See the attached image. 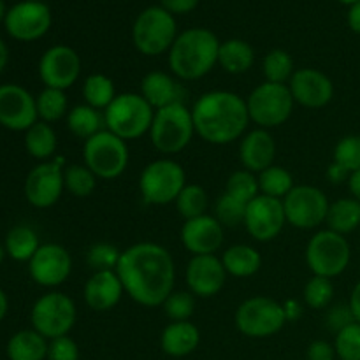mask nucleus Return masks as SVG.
Returning <instances> with one entry per match:
<instances>
[{
	"mask_svg": "<svg viewBox=\"0 0 360 360\" xmlns=\"http://www.w3.org/2000/svg\"><path fill=\"white\" fill-rule=\"evenodd\" d=\"M116 274L122 280L125 294L146 308L162 306L174 292V260L157 243H137L122 252Z\"/></svg>",
	"mask_w": 360,
	"mask_h": 360,
	"instance_id": "1",
	"label": "nucleus"
},
{
	"mask_svg": "<svg viewBox=\"0 0 360 360\" xmlns=\"http://www.w3.org/2000/svg\"><path fill=\"white\" fill-rule=\"evenodd\" d=\"M195 134L210 144H231L248 129L246 101L232 91L214 90L200 95L192 108Z\"/></svg>",
	"mask_w": 360,
	"mask_h": 360,
	"instance_id": "2",
	"label": "nucleus"
},
{
	"mask_svg": "<svg viewBox=\"0 0 360 360\" xmlns=\"http://www.w3.org/2000/svg\"><path fill=\"white\" fill-rule=\"evenodd\" d=\"M220 41L206 28H190L178 35L169 49V67L183 81L206 76L218 63Z\"/></svg>",
	"mask_w": 360,
	"mask_h": 360,
	"instance_id": "3",
	"label": "nucleus"
},
{
	"mask_svg": "<svg viewBox=\"0 0 360 360\" xmlns=\"http://www.w3.org/2000/svg\"><path fill=\"white\" fill-rule=\"evenodd\" d=\"M155 109L139 94L116 95L115 101L105 108L104 125L109 132L123 141L139 139L150 132Z\"/></svg>",
	"mask_w": 360,
	"mask_h": 360,
	"instance_id": "4",
	"label": "nucleus"
},
{
	"mask_svg": "<svg viewBox=\"0 0 360 360\" xmlns=\"http://www.w3.org/2000/svg\"><path fill=\"white\" fill-rule=\"evenodd\" d=\"M195 134L192 109L183 102L171 104L155 111L150 137L160 153L174 155L185 150Z\"/></svg>",
	"mask_w": 360,
	"mask_h": 360,
	"instance_id": "5",
	"label": "nucleus"
},
{
	"mask_svg": "<svg viewBox=\"0 0 360 360\" xmlns=\"http://www.w3.org/2000/svg\"><path fill=\"white\" fill-rule=\"evenodd\" d=\"M294 102L288 84L266 81L246 98L250 122L266 130L283 125L294 111Z\"/></svg>",
	"mask_w": 360,
	"mask_h": 360,
	"instance_id": "6",
	"label": "nucleus"
},
{
	"mask_svg": "<svg viewBox=\"0 0 360 360\" xmlns=\"http://www.w3.org/2000/svg\"><path fill=\"white\" fill-rule=\"evenodd\" d=\"M84 165L101 179H116L129 165V146L109 130H101L84 141Z\"/></svg>",
	"mask_w": 360,
	"mask_h": 360,
	"instance_id": "7",
	"label": "nucleus"
},
{
	"mask_svg": "<svg viewBox=\"0 0 360 360\" xmlns=\"http://www.w3.org/2000/svg\"><path fill=\"white\" fill-rule=\"evenodd\" d=\"M350 245L347 238L333 231H320L306 246V264L313 276L336 278L350 264Z\"/></svg>",
	"mask_w": 360,
	"mask_h": 360,
	"instance_id": "8",
	"label": "nucleus"
},
{
	"mask_svg": "<svg viewBox=\"0 0 360 360\" xmlns=\"http://www.w3.org/2000/svg\"><path fill=\"white\" fill-rule=\"evenodd\" d=\"M186 186V176L181 165L169 158H160L144 167L139 178V190L148 204L164 206L176 202Z\"/></svg>",
	"mask_w": 360,
	"mask_h": 360,
	"instance_id": "9",
	"label": "nucleus"
},
{
	"mask_svg": "<svg viewBox=\"0 0 360 360\" xmlns=\"http://www.w3.org/2000/svg\"><path fill=\"white\" fill-rule=\"evenodd\" d=\"M176 37V21L164 7L143 11L132 28L134 44L146 56H157L171 49Z\"/></svg>",
	"mask_w": 360,
	"mask_h": 360,
	"instance_id": "10",
	"label": "nucleus"
},
{
	"mask_svg": "<svg viewBox=\"0 0 360 360\" xmlns=\"http://www.w3.org/2000/svg\"><path fill=\"white\" fill-rule=\"evenodd\" d=\"M287 323L283 304L269 297H250L236 311V327L248 338H269Z\"/></svg>",
	"mask_w": 360,
	"mask_h": 360,
	"instance_id": "11",
	"label": "nucleus"
},
{
	"mask_svg": "<svg viewBox=\"0 0 360 360\" xmlns=\"http://www.w3.org/2000/svg\"><path fill=\"white\" fill-rule=\"evenodd\" d=\"M76 304L62 292H49L37 299L32 308V326L46 340H56L69 334L76 323Z\"/></svg>",
	"mask_w": 360,
	"mask_h": 360,
	"instance_id": "12",
	"label": "nucleus"
},
{
	"mask_svg": "<svg viewBox=\"0 0 360 360\" xmlns=\"http://www.w3.org/2000/svg\"><path fill=\"white\" fill-rule=\"evenodd\" d=\"M329 200L316 186L297 185L285 195V218L294 227L309 231L323 224L329 213Z\"/></svg>",
	"mask_w": 360,
	"mask_h": 360,
	"instance_id": "13",
	"label": "nucleus"
},
{
	"mask_svg": "<svg viewBox=\"0 0 360 360\" xmlns=\"http://www.w3.org/2000/svg\"><path fill=\"white\" fill-rule=\"evenodd\" d=\"M285 218L283 200L267 195H257L252 202L246 204L245 227L248 234L257 241H273L283 231Z\"/></svg>",
	"mask_w": 360,
	"mask_h": 360,
	"instance_id": "14",
	"label": "nucleus"
},
{
	"mask_svg": "<svg viewBox=\"0 0 360 360\" xmlns=\"http://www.w3.org/2000/svg\"><path fill=\"white\" fill-rule=\"evenodd\" d=\"M79 72V55L69 46H53L39 62V76L46 88L67 90L76 83Z\"/></svg>",
	"mask_w": 360,
	"mask_h": 360,
	"instance_id": "15",
	"label": "nucleus"
},
{
	"mask_svg": "<svg viewBox=\"0 0 360 360\" xmlns=\"http://www.w3.org/2000/svg\"><path fill=\"white\" fill-rule=\"evenodd\" d=\"M51 27V13L42 2H20L6 14V28L18 41H35Z\"/></svg>",
	"mask_w": 360,
	"mask_h": 360,
	"instance_id": "16",
	"label": "nucleus"
},
{
	"mask_svg": "<svg viewBox=\"0 0 360 360\" xmlns=\"http://www.w3.org/2000/svg\"><path fill=\"white\" fill-rule=\"evenodd\" d=\"M32 280L41 287H58L72 271V259L60 245H41L35 255L28 260Z\"/></svg>",
	"mask_w": 360,
	"mask_h": 360,
	"instance_id": "17",
	"label": "nucleus"
},
{
	"mask_svg": "<svg viewBox=\"0 0 360 360\" xmlns=\"http://www.w3.org/2000/svg\"><path fill=\"white\" fill-rule=\"evenodd\" d=\"M35 98L18 84L0 86V125L9 130H28L37 123Z\"/></svg>",
	"mask_w": 360,
	"mask_h": 360,
	"instance_id": "18",
	"label": "nucleus"
},
{
	"mask_svg": "<svg viewBox=\"0 0 360 360\" xmlns=\"http://www.w3.org/2000/svg\"><path fill=\"white\" fill-rule=\"evenodd\" d=\"M63 188V171L58 162H48L32 169L25 181V195L35 207H51L58 202Z\"/></svg>",
	"mask_w": 360,
	"mask_h": 360,
	"instance_id": "19",
	"label": "nucleus"
},
{
	"mask_svg": "<svg viewBox=\"0 0 360 360\" xmlns=\"http://www.w3.org/2000/svg\"><path fill=\"white\" fill-rule=\"evenodd\" d=\"M186 285L195 297H214L227 280L221 259L214 255H195L186 266Z\"/></svg>",
	"mask_w": 360,
	"mask_h": 360,
	"instance_id": "20",
	"label": "nucleus"
},
{
	"mask_svg": "<svg viewBox=\"0 0 360 360\" xmlns=\"http://www.w3.org/2000/svg\"><path fill=\"white\" fill-rule=\"evenodd\" d=\"M288 88L297 104L309 109H320L334 97V84L316 69H299L288 81Z\"/></svg>",
	"mask_w": 360,
	"mask_h": 360,
	"instance_id": "21",
	"label": "nucleus"
},
{
	"mask_svg": "<svg viewBox=\"0 0 360 360\" xmlns=\"http://www.w3.org/2000/svg\"><path fill=\"white\" fill-rule=\"evenodd\" d=\"M181 243L193 257L214 255L224 245V225L210 214L185 220L181 227Z\"/></svg>",
	"mask_w": 360,
	"mask_h": 360,
	"instance_id": "22",
	"label": "nucleus"
},
{
	"mask_svg": "<svg viewBox=\"0 0 360 360\" xmlns=\"http://www.w3.org/2000/svg\"><path fill=\"white\" fill-rule=\"evenodd\" d=\"M123 292L116 271H97L84 285V301L94 311H109L122 301Z\"/></svg>",
	"mask_w": 360,
	"mask_h": 360,
	"instance_id": "23",
	"label": "nucleus"
},
{
	"mask_svg": "<svg viewBox=\"0 0 360 360\" xmlns=\"http://www.w3.org/2000/svg\"><path fill=\"white\" fill-rule=\"evenodd\" d=\"M276 143L266 129H255L243 137L239 144V158L246 171L262 172L273 165Z\"/></svg>",
	"mask_w": 360,
	"mask_h": 360,
	"instance_id": "24",
	"label": "nucleus"
},
{
	"mask_svg": "<svg viewBox=\"0 0 360 360\" xmlns=\"http://www.w3.org/2000/svg\"><path fill=\"white\" fill-rule=\"evenodd\" d=\"M141 95L157 111V109L167 108V105L181 102L183 88L169 74L160 72V70H153V72H148L143 77Z\"/></svg>",
	"mask_w": 360,
	"mask_h": 360,
	"instance_id": "25",
	"label": "nucleus"
},
{
	"mask_svg": "<svg viewBox=\"0 0 360 360\" xmlns=\"http://www.w3.org/2000/svg\"><path fill=\"white\" fill-rule=\"evenodd\" d=\"M200 333L192 322H172L164 329L160 338L162 350L171 357H185L199 347Z\"/></svg>",
	"mask_w": 360,
	"mask_h": 360,
	"instance_id": "26",
	"label": "nucleus"
},
{
	"mask_svg": "<svg viewBox=\"0 0 360 360\" xmlns=\"http://www.w3.org/2000/svg\"><path fill=\"white\" fill-rule=\"evenodd\" d=\"M225 271L236 278L253 276L262 266V257L255 248L248 245H236L225 250L221 257Z\"/></svg>",
	"mask_w": 360,
	"mask_h": 360,
	"instance_id": "27",
	"label": "nucleus"
},
{
	"mask_svg": "<svg viewBox=\"0 0 360 360\" xmlns=\"http://www.w3.org/2000/svg\"><path fill=\"white\" fill-rule=\"evenodd\" d=\"M46 338L37 330H21L7 343V355L11 360H44L48 357Z\"/></svg>",
	"mask_w": 360,
	"mask_h": 360,
	"instance_id": "28",
	"label": "nucleus"
},
{
	"mask_svg": "<svg viewBox=\"0 0 360 360\" xmlns=\"http://www.w3.org/2000/svg\"><path fill=\"white\" fill-rule=\"evenodd\" d=\"M255 53L246 41L231 39L220 44L218 51V63L231 74H243L253 65Z\"/></svg>",
	"mask_w": 360,
	"mask_h": 360,
	"instance_id": "29",
	"label": "nucleus"
},
{
	"mask_svg": "<svg viewBox=\"0 0 360 360\" xmlns=\"http://www.w3.org/2000/svg\"><path fill=\"white\" fill-rule=\"evenodd\" d=\"M329 231L345 236L360 225V202L357 199H340L329 206L326 218Z\"/></svg>",
	"mask_w": 360,
	"mask_h": 360,
	"instance_id": "30",
	"label": "nucleus"
},
{
	"mask_svg": "<svg viewBox=\"0 0 360 360\" xmlns=\"http://www.w3.org/2000/svg\"><path fill=\"white\" fill-rule=\"evenodd\" d=\"M104 125V116L88 104H79L72 108L67 115V127L70 132L79 139H90L95 134H98Z\"/></svg>",
	"mask_w": 360,
	"mask_h": 360,
	"instance_id": "31",
	"label": "nucleus"
},
{
	"mask_svg": "<svg viewBox=\"0 0 360 360\" xmlns=\"http://www.w3.org/2000/svg\"><path fill=\"white\" fill-rule=\"evenodd\" d=\"M25 146L34 158L44 160L49 158L56 150V134L53 127L46 122H37L27 130Z\"/></svg>",
	"mask_w": 360,
	"mask_h": 360,
	"instance_id": "32",
	"label": "nucleus"
},
{
	"mask_svg": "<svg viewBox=\"0 0 360 360\" xmlns=\"http://www.w3.org/2000/svg\"><path fill=\"white\" fill-rule=\"evenodd\" d=\"M39 248H41V245H39L37 234L34 232V229L25 227V225L11 229L6 238L7 253L20 262L30 260Z\"/></svg>",
	"mask_w": 360,
	"mask_h": 360,
	"instance_id": "33",
	"label": "nucleus"
},
{
	"mask_svg": "<svg viewBox=\"0 0 360 360\" xmlns=\"http://www.w3.org/2000/svg\"><path fill=\"white\" fill-rule=\"evenodd\" d=\"M83 97L88 105L94 109H104L115 101L116 91L115 84H112L111 77L104 76V74H91L84 79L83 84Z\"/></svg>",
	"mask_w": 360,
	"mask_h": 360,
	"instance_id": "34",
	"label": "nucleus"
},
{
	"mask_svg": "<svg viewBox=\"0 0 360 360\" xmlns=\"http://www.w3.org/2000/svg\"><path fill=\"white\" fill-rule=\"evenodd\" d=\"M294 178L287 169L280 165H271L259 176V190L262 195L274 197V199H285L288 192L294 188Z\"/></svg>",
	"mask_w": 360,
	"mask_h": 360,
	"instance_id": "35",
	"label": "nucleus"
},
{
	"mask_svg": "<svg viewBox=\"0 0 360 360\" xmlns=\"http://www.w3.org/2000/svg\"><path fill=\"white\" fill-rule=\"evenodd\" d=\"M35 104H37L39 118L46 123L58 122L60 118L65 116L67 108H69L63 90H55V88L42 90L39 97L35 98Z\"/></svg>",
	"mask_w": 360,
	"mask_h": 360,
	"instance_id": "36",
	"label": "nucleus"
},
{
	"mask_svg": "<svg viewBox=\"0 0 360 360\" xmlns=\"http://www.w3.org/2000/svg\"><path fill=\"white\" fill-rule=\"evenodd\" d=\"M264 76L266 81L269 83H280L285 84L287 81H290V77L294 76V60L283 49H273L271 53H267L266 58L262 63Z\"/></svg>",
	"mask_w": 360,
	"mask_h": 360,
	"instance_id": "37",
	"label": "nucleus"
},
{
	"mask_svg": "<svg viewBox=\"0 0 360 360\" xmlns=\"http://www.w3.org/2000/svg\"><path fill=\"white\" fill-rule=\"evenodd\" d=\"M97 179L86 165L72 164L63 171V185L74 197H90L97 186Z\"/></svg>",
	"mask_w": 360,
	"mask_h": 360,
	"instance_id": "38",
	"label": "nucleus"
},
{
	"mask_svg": "<svg viewBox=\"0 0 360 360\" xmlns=\"http://www.w3.org/2000/svg\"><path fill=\"white\" fill-rule=\"evenodd\" d=\"M176 207L185 220L202 217L207 210L206 190L199 185H186L176 199Z\"/></svg>",
	"mask_w": 360,
	"mask_h": 360,
	"instance_id": "39",
	"label": "nucleus"
},
{
	"mask_svg": "<svg viewBox=\"0 0 360 360\" xmlns=\"http://www.w3.org/2000/svg\"><path fill=\"white\" fill-rule=\"evenodd\" d=\"M225 192H227L229 195L236 197V199L241 200V202H245V204L252 202V200L255 199L260 192L259 178H255V176H253V172L246 171V169L232 172L231 178H229V181H227V188H225Z\"/></svg>",
	"mask_w": 360,
	"mask_h": 360,
	"instance_id": "40",
	"label": "nucleus"
},
{
	"mask_svg": "<svg viewBox=\"0 0 360 360\" xmlns=\"http://www.w3.org/2000/svg\"><path fill=\"white\" fill-rule=\"evenodd\" d=\"M246 204L238 200L236 197L229 195L227 192L218 197L217 207H214V218L225 227H238L245 225Z\"/></svg>",
	"mask_w": 360,
	"mask_h": 360,
	"instance_id": "41",
	"label": "nucleus"
},
{
	"mask_svg": "<svg viewBox=\"0 0 360 360\" xmlns=\"http://www.w3.org/2000/svg\"><path fill=\"white\" fill-rule=\"evenodd\" d=\"M334 285L329 278L313 276L304 287V302L311 309H323L333 302Z\"/></svg>",
	"mask_w": 360,
	"mask_h": 360,
	"instance_id": "42",
	"label": "nucleus"
},
{
	"mask_svg": "<svg viewBox=\"0 0 360 360\" xmlns=\"http://www.w3.org/2000/svg\"><path fill=\"white\" fill-rule=\"evenodd\" d=\"M162 306L172 322H186L195 311V297L192 292H172Z\"/></svg>",
	"mask_w": 360,
	"mask_h": 360,
	"instance_id": "43",
	"label": "nucleus"
},
{
	"mask_svg": "<svg viewBox=\"0 0 360 360\" xmlns=\"http://www.w3.org/2000/svg\"><path fill=\"white\" fill-rule=\"evenodd\" d=\"M336 355L341 360H360V323L354 322L336 334L334 345Z\"/></svg>",
	"mask_w": 360,
	"mask_h": 360,
	"instance_id": "44",
	"label": "nucleus"
},
{
	"mask_svg": "<svg viewBox=\"0 0 360 360\" xmlns=\"http://www.w3.org/2000/svg\"><path fill=\"white\" fill-rule=\"evenodd\" d=\"M120 259H122V252L116 246L108 245V243H98L88 250V266L91 269L97 271H116Z\"/></svg>",
	"mask_w": 360,
	"mask_h": 360,
	"instance_id": "45",
	"label": "nucleus"
},
{
	"mask_svg": "<svg viewBox=\"0 0 360 360\" xmlns=\"http://www.w3.org/2000/svg\"><path fill=\"white\" fill-rule=\"evenodd\" d=\"M334 162L348 172L360 171V136H347L334 148Z\"/></svg>",
	"mask_w": 360,
	"mask_h": 360,
	"instance_id": "46",
	"label": "nucleus"
},
{
	"mask_svg": "<svg viewBox=\"0 0 360 360\" xmlns=\"http://www.w3.org/2000/svg\"><path fill=\"white\" fill-rule=\"evenodd\" d=\"M48 359L49 360H79V348L76 341L70 340L69 336L56 338L51 340L48 347Z\"/></svg>",
	"mask_w": 360,
	"mask_h": 360,
	"instance_id": "47",
	"label": "nucleus"
},
{
	"mask_svg": "<svg viewBox=\"0 0 360 360\" xmlns=\"http://www.w3.org/2000/svg\"><path fill=\"white\" fill-rule=\"evenodd\" d=\"M354 313H352L350 304L345 306V304H338L327 313V327H329L333 333H340L341 329H345L347 326L354 323Z\"/></svg>",
	"mask_w": 360,
	"mask_h": 360,
	"instance_id": "48",
	"label": "nucleus"
},
{
	"mask_svg": "<svg viewBox=\"0 0 360 360\" xmlns=\"http://www.w3.org/2000/svg\"><path fill=\"white\" fill-rule=\"evenodd\" d=\"M336 350L327 341H313L308 347V360H334Z\"/></svg>",
	"mask_w": 360,
	"mask_h": 360,
	"instance_id": "49",
	"label": "nucleus"
},
{
	"mask_svg": "<svg viewBox=\"0 0 360 360\" xmlns=\"http://www.w3.org/2000/svg\"><path fill=\"white\" fill-rule=\"evenodd\" d=\"M197 2H199V0H162V7L171 14H185L190 13L192 9H195Z\"/></svg>",
	"mask_w": 360,
	"mask_h": 360,
	"instance_id": "50",
	"label": "nucleus"
},
{
	"mask_svg": "<svg viewBox=\"0 0 360 360\" xmlns=\"http://www.w3.org/2000/svg\"><path fill=\"white\" fill-rule=\"evenodd\" d=\"M327 178H329L330 183H336V185H340V183L347 181V179L350 178V172H348L343 165H340L334 162V164H330V167L327 169Z\"/></svg>",
	"mask_w": 360,
	"mask_h": 360,
	"instance_id": "51",
	"label": "nucleus"
},
{
	"mask_svg": "<svg viewBox=\"0 0 360 360\" xmlns=\"http://www.w3.org/2000/svg\"><path fill=\"white\" fill-rule=\"evenodd\" d=\"M348 25H350L352 30L360 34V2L354 4L348 11Z\"/></svg>",
	"mask_w": 360,
	"mask_h": 360,
	"instance_id": "52",
	"label": "nucleus"
},
{
	"mask_svg": "<svg viewBox=\"0 0 360 360\" xmlns=\"http://www.w3.org/2000/svg\"><path fill=\"white\" fill-rule=\"evenodd\" d=\"M350 309L354 313V319L355 322L360 323V281L355 285L354 292L350 295Z\"/></svg>",
	"mask_w": 360,
	"mask_h": 360,
	"instance_id": "53",
	"label": "nucleus"
},
{
	"mask_svg": "<svg viewBox=\"0 0 360 360\" xmlns=\"http://www.w3.org/2000/svg\"><path fill=\"white\" fill-rule=\"evenodd\" d=\"M348 188H350L352 195L360 202V171L352 172L350 178H348Z\"/></svg>",
	"mask_w": 360,
	"mask_h": 360,
	"instance_id": "54",
	"label": "nucleus"
},
{
	"mask_svg": "<svg viewBox=\"0 0 360 360\" xmlns=\"http://www.w3.org/2000/svg\"><path fill=\"white\" fill-rule=\"evenodd\" d=\"M285 315H287V322L288 320H297L299 315H301V306L297 304L295 301H288L287 304L283 306Z\"/></svg>",
	"mask_w": 360,
	"mask_h": 360,
	"instance_id": "55",
	"label": "nucleus"
},
{
	"mask_svg": "<svg viewBox=\"0 0 360 360\" xmlns=\"http://www.w3.org/2000/svg\"><path fill=\"white\" fill-rule=\"evenodd\" d=\"M7 58H9V53H7V46L4 44V41L0 39V72H2L4 67H6Z\"/></svg>",
	"mask_w": 360,
	"mask_h": 360,
	"instance_id": "56",
	"label": "nucleus"
},
{
	"mask_svg": "<svg viewBox=\"0 0 360 360\" xmlns=\"http://www.w3.org/2000/svg\"><path fill=\"white\" fill-rule=\"evenodd\" d=\"M6 313H7V297H6V294L2 292V288H0V322L4 320Z\"/></svg>",
	"mask_w": 360,
	"mask_h": 360,
	"instance_id": "57",
	"label": "nucleus"
},
{
	"mask_svg": "<svg viewBox=\"0 0 360 360\" xmlns=\"http://www.w3.org/2000/svg\"><path fill=\"white\" fill-rule=\"evenodd\" d=\"M6 6H4V0H0V21L4 20V16H6Z\"/></svg>",
	"mask_w": 360,
	"mask_h": 360,
	"instance_id": "58",
	"label": "nucleus"
},
{
	"mask_svg": "<svg viewBox=\"0 0 360 360\" xmlns=\"http://www.w3.org/2000/svg\"><path fill=\"white\" fill-rule=\"evenodd\" d=\"M340 2H343V4H348V6H354V4L360 2V0H340Z\"/></svg>",
	"mask_w": 360,
	"mask_h": 360,
	"instance_id": "59",
	"label": "nucleus"
},
{
	"mask_svg": "<svg viewBox=\"0 0 360 360\" xmlns=\"http://www.w3.org/2000/svg\"><path fill=\"white\" fill-rule=\"evenodd\" d=\"M2 260H4V248L0 246V264H2Z\"/></svg>",
	"mask_w": 360,
	"mask_h": 360,
	"instance_id": "60",
	"label": "nucleus"
},
{
	"mask_svg": "<svg viewBox=\"0 0 360 360\" xmlns=\"http://www.w3.org/2000/svg\"><path fill=\"white\" fill-rule=\"evenodd\" d=\"M27 2H42V0H27Z\"/></svg>",
	"mask_w": 360,
	"mask_h": 360,
	"instance_id": "61",
	"label": "nucleus"
}]
</instances>
